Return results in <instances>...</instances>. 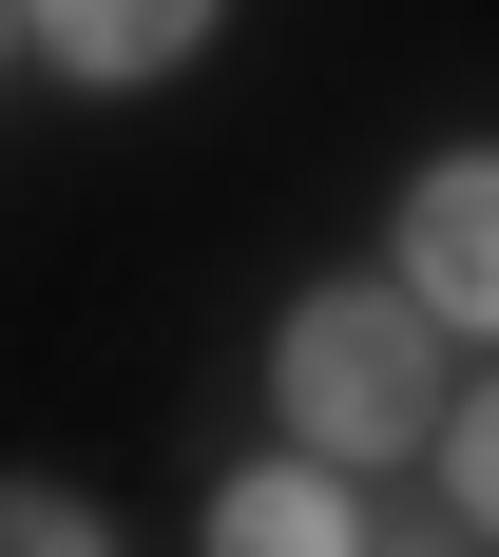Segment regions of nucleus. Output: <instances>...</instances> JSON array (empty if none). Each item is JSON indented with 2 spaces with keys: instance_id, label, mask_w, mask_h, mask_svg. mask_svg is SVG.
Returning a JSON list of instances; mask_svg holds the SVG:
<instances>
[{
  "instance_id": "0eeeda50",
  "label": "nucleus",
  "mask_w": 499,
  "mask_h": 557,
  "mask_svg": "<svg viewBox=\"0 0 499 557\" xmlns=\"http://www.w3.org/2000/svg\"><path fill=\"white\" fill-rule=\"evenodd\" d=\"M385 557H481V539H461V519H442V539H385Z\"/></svg>"
},
{
  "instance_id": "20e7f679",
  "label": "nucleus",
  "mask_w": 499,
  "mask_h": 557,
  "mask_svg": "<svg viewBox=\"0 0 499 557\" xmlns=\"http://www.w3.org/2000/svg\"><path fill=\"white\" fill-rule=\"evenodd\" d=\"M192 557H385V519H365V461H230L212 519H192Z\"/></svg>"
},
{
  "instance_id": "f257e3e1",
  "label": "nucleus",
  "mask_w": 499,
  "mask_h": 557,
  "mask_svg": "<svg viewBox=\"0 0 499 557\" xmlns=\"http://www.w3.org/2000/svg\"><path fill=\"white\" fill-rule=\"evenodd\" d=\"M442 308L403 270H346V288H308L270 327V423L308 461H442V423H461V366H442Z\"/></svg>"
},
{
  "instance_id": "f03ea898",
  "label": "nucleus",
  "mask_w": 499,
  "mask_h": 557,
  "mask_svg": "<svg viewBox=\"0 0 499 557\" xmlns=\"http://www.w3.org/2000/svg\"><path fill=\"white\" fill-rule=\"evenodd\" d=\"M385 270L442 308L461 346H499V135H461V154L403 173V212H385Z\"/></svg>"
},
{
  "instance_id": "423d86ee",
  "label": "nucleus",
  "mask_w": 499,
  "mask_h": 557,
  "mask_svg": "<svg viewBox=\"0 0 499 557\" xmlns=\"http://www.w3.org/2000/svg\"><path fill=\"white\" fill-rule=\"evenodd\" d=\"M0 557H115V519L77 500V481H20V500H0Z\"/></svg>"
},
{
  "instance_id": "39448f33",
  "label": "nucleus",
  "mask_w": 499,
  "mask_h": 557,
  "mask_svg": "<svg viewBox=\"0 0 499 557\" xmlns=\"http://www.w3.org/2000/svg\"><path fill=\"white\" fill-rule=\"evenodd\" d=\"M442 519L499 557V385H461V423H442Z\"/></svg>"
},
{
  "instance_id": "7ed1b4c3",
  "label": "nucleus",
  "mask_w": 499,
  "mask_h": 557,
  "mask_svg": "<svg viewBox=\"0 0 499 557\" xmlns=\"http://www.w3.org/2000/svg\"><path fill=\"white\" fill-rule=\"evenodd\" d=\"M230 0H20V77H77V97H154L212 58Z\"/></svg>"
}]
</instances>
